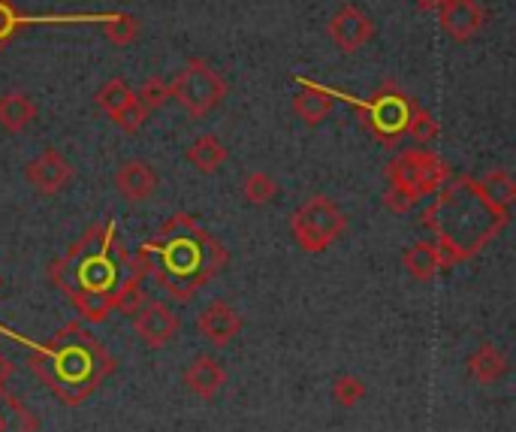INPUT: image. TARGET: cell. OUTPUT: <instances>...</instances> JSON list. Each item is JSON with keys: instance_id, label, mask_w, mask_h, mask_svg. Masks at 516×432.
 Returning a JSON list of instances; mask_svg holds the SVG:
<instances>
[{"instance_id": "obj_30", "label": "cell", "mask_w": 516, "mask_h": 432, "mask_svg": "<svg viewBox=\"0 0 516 432\" xmlns=\"http://www.w3.org/2000/svg\"><path fill=\"white\" fill-rule=\"evenodd\" d=\"M13 372H16V366L10 363V357H4V354H0V387H7V384H10Z\"/></svg>"}, {"instance_id": "obj_2", "label": "cell", "mask_w": 516, "mask_h": 432, "mask_svg": "<svg viewBox=\"0 0 516 432\" xmlns=\"http://www.w3.org/2000/svg\"><path fill=\"white\" fill-rule=\"evenodd\" d=\"M151 275L172 303L188 306L230 263V251L194 215L176 212L139 251Z\"/></svg>"}, {"instance_id": "obj_26", "label": "cell", "mask_w": 516, "mask_h": 432, "mask_svg": "<svg viewBox=\"0 0 516 432\" xmlns=\"http://www.w3.org/2000/svg\"><path fill=\"white\" fill-rule=\"evenodd\" d=\"M136 100H139V103H142V109L151 115V112L163 109V106L172 100V82H166V79H160V76H148V79L139 85Z\"/></svg>"}, {"instance_id": "obj_9", "label": "cell", "mask_w": 516, "mask_h": 432, "mask_svg": "<svg viewBox=\"0 0 516 432\" xmlns=\"http://www.w3.org/2000/svg\"><path fill=\"white\" fill-rule=\"evenodd\" d=\"M115 13H43L25 16L13 0H0V49L10 46L31 25H106Z\"/></svg>"}, {"instance_id": "obj_11", "label": "cell", "mask_w": 516, "mask_h": 432, "mask_svg": "<svg viewBox=\"0 0 516 432\" xmlns=\"http://www.w3.org/2000/svg\"><path fill=\"white\" fill-rule=\"evenodd\" d=\"M97 106L130 136L139 133L148 121V112L142 109V103L136 100V91L124 79H109L97 91Z\"/></svg>"}, {"instance_id": "obj_6", "label": "cell", "mask_w": 516, "mask_h": 432, "mask_svg": "<svg viewBox=\"0 0 516 432\" xmlns=\"http://www.w3.org/2000/svg\"><path fill=\"white\" fill-rule=\"evenodd\" d=\"M344 233H348V215L326 194L308 197L290 218V236L305 254H323Z\"/></svg>"}, {"instance_id": "obj_24", "label": "cell", "mask_w": 516, "mask_h": 432, "mask_svg": "<svg viewBox=\"0 0 516 432\" xmlns=\"http://www.w3.org/2000/svg\"><path fill=\"white\" fill-rule=\"evenodd\" d=\"M477 182H480L483 194H486L498 209H507V212H510V206L516 203V182H513V176H510L507 170H489V173L480 176Z\"/></svg>"}, {"instance_id": "obj_19", "label": "cell", "mask_w": 516, "mask_h": 432, "mask_svg": "<svg viewBox=\"0 0 516 432\" xmlns=\"http://www.w3.org/2000/svg\"><path fill=\"white\" fill-rule=\"evenodd\" d=\"M296 85H299V91H296V97H293V112H296V118L305 121L308 127H317V124L332 112L335 100L323 91L320 82H314V79H308V76H299V73H296Z\"/></svg>"}, {"instance_id": "obj_23", "label": "cell", "mask_w": 516, "mask_h": 432, "mask_svg": "<svg viewBox=\"0 0 516 432\" xmlns=\"http://www.w3.org/2000/svg\"><path fill=\"white\" fill-rule=\"evenodd\" d=\"M37 426V417L7 387H0V432H37Z\"/></svg>"}, {"instance_id": "obj_21", "label": "cell", "mask_w": 516, "mask_h": 432, "mask_svg": "<svg viewBox=\"0 0 516 432\" xmlns=\"http://www.w3.org/2000/svg\"><path fill=\"white\" fill-rule=\"evenodd\" d=\"M37 103L25 91H7L0 94V127L7 133H22L37 121Z\"/></svg>"}, {"instance_id": "obj_5", "label": "cell", "mask_w": 516, "mask_h": 432, "mask_svg": "<svg viewBox=\"0 0 516 432\" xmlns=\"http://www.w3.org/2000/svg\"><path fill=\"white\" fill-rule=\"evenodd\" d=\"M323 91L332 100H344V103H351L354 109H360L366 130H372V136H378L384 146H399V142L405 139L408 118L414 112V100L402 88H396L393 82H384L372 94V100H360L354 94H344V91L329 88V85H323Z\"/></svg>"}, {"instance_id": "obj_17", "label": "cell", "mask_w": 516, "mask_h": 432, "mask_svg": "<svg viewBox=\"0 0 516 432\" xmlns=\"http://www.w3.org/2000/svg\"><path fill=\"white\" fill-rule=\"evenodd\" d=\"M160 185L157 170L148 161H124L115 173V191L124 203H145Z\"/></svg>"}, {"instance_id": "obj_4", "label": "cell", "mask_w": 516, "mask_h": 432, "mask_svg": "<svg viewBox=\"0 0 516 432\" xmlns=\"http://www.w3.org/2000/svg\"><path fill=\"white\" fill-rule=\"evenodd\" d=\"M435 194V203L423 212V224L453 263L477 257L510 224V212L498 209L471 176H450Z\"/></svg>"}, {"instance_id": "obj_7", "label": "cell", "mask_w": 516, "mask_h": 432, "mask_svg": "<svg viewBox=\"0 0 516 432\" xmlns=\"http://www.w3.org/2000/svg\"><path fill=\"white\" fill-rule=\"evenodd\" d=\"M450 176L453 173H450L447 161L438 152L423 149V146L399 152L396 161H390V167H387L390 191L402 194L414 206L420 203V197H429L438 188H444Z\"/></svg>"}, {"instance_id": "obj_22", "label": "cell", "mask_w": 516, "mask_h": 432, "mask_svg": "<svg viewBox=\"0 0 516 432\" xmlns=\"http://www.w3.org/2000/svg\"><path fill=\"white\" fill-rule=\"evenodd\" d=\"M188 164H191L194 170L206 173V176L218 173V170L227 164V146L221 142V136H215V133L197 136V139L191 142V146H188Z\"/></svg>"}, {"instance_id": "obj_1", "label": "cell", "mask_w": 516, "mask_h": 432, "mask_svg": "<svg viewBox=\"0 0 516 432\" xmlns=\"http://www.w3.org/2000/svg\"><path fill=\"white\" fill-rule=\"evenodd\" d=\"M136 257L118 239L115 218L88 227L64 257L49 266V278L73 303L82 324H103L115 306L124 281L136 272Z\"/></svg>"}, {"instance_id": "obj_14", "label": "cell", "mask_w": 516, "mask_h": 432, "mask_svg": "<svg viewBox=\"0 0 516 432\" xmlns=\"http://www.w3.org/2000/svg\"><path fill=\"white\" fill-rule=\"evenodd\" d=\"M197 333H200L212 348H227V345L236 342L239 333H242V315H239L227 300H212V303L197 315Z\"/></svg>"}, {"instance_id": "obj_8", "label": "cell", "mask_w": 516, "mask_h": 432, "mask_svg": "<svg viewBox=\"0 0 516 432\" xmlns=\"http://www.w3.org/2000/svg\"><path fill=\"white\" fill-rule=\"evenodd\" d=\"M227 91H230L227 79L203 58H191L185 70L172 79V100H179V106L191 118H206L212 109L224 103Z\"/></svg>"}, {"instance_id": "obj_32", "label": "cell", "mask_w": 516, "mask_h": 432, "mask_svg": "<svg viewBox=\"0 0 516 432\" xmlns=\"http://www.w3.org/2000/svg\"><path fill=\"white\" fill-rule=\"evenodd\" d=\"M0 287H4V275H0Z\"/></svg>"}, {"instance_id": "obj_31", "label": "cell", "mask_w": 516, "mask_h": 432, "mask_svg": "<svg viewBox=\"0 0 516 432\" xmlns=\"http://www.w3.org/2000/svg\"><path fill=\"white\" fill-rule=\"evenodd\" d=\"M414 4H417L420 10L432 13V10H441V4H444V0H414Z\"/></svg>"}, {"instance_id": "obj_18", "label": "cell", "mask_w": 516, "mask_h": 432, "mask_svg": "<svg viewBox=\"0 0 516 432\" xmlns=\"http://www.w3.org/2000/svg\"><path fill=\"white\" fill-rule=\"evenodd\" d=\"M402 266L408 269V275L414 281H432L441 269H450L456 263H453V257L435 239H420V242H414V245L405 248Z\"/></svg>"}, {"instance_id": "obj_3", "label": "cell", "mask_w": 516, "mask_h": 432, "mask_svg": "<svg viewBox=\"0 0 516 432\" xmlns=\"http://www.w3.org/2000/svg\"><path fill=\"white\" fill-rule=\"evenodd\" d=\"M0 336H10L16 345L28 351L31 372H37V378L64 405L88 402L94 390L118 369L115 357L82 321H70L46 342H34L25 333H16L4 324H0Z\"/></svg>"}, {"instance_id": "obj_15", "label": "cell", "mask_w": 516, "mask_h": 432, "mask_svg": "<svg viewBox=\"0 0 516 432\" xmlns=\"http://www.w3.org/2000/svg\"><path fill=\"white\" fill-rule=\"evenodd\" d=\"M438 13H441L444 34L456 43L474 40L486 25V10L477 4V0H444Z\"/></svg>"}, {"instance_id": "obj_10", "label": "cell", "mask_w": 516, "mask_h": 432, "mask_svg": "<svg viewBox=\"0 0 516 432\" xmlns=\"http://www.w3.org/2000/svg\"><path fill=\"white\" fill-rule=\"evenodd\" d=\"M133 330L139 336V342L151 351H163L166 345H172V339L182 330V318L176 315L169 303L163 300H148L133 312Z\"/></svg>"}, {"instance_id": "obj_12", "label": "cell", "mask_w": 516, "mask_h": 432, "mask_svg": "<svg viewBox=\"0 0 516 432\" xmlns=\"http://www.w3.org/2000/svg\"><path fill=\"white\" fill-rule=\"evenodd\" d=\"M326 34H329V40H332L344 55H351V52H360L366 43H372V37H375V22H372L357 4H344V7H338V13L329 19Z\"/></svg>"}, {"instance_id": "obj_25", "label": "cell", "mask_w": 516, "mask_h": 432, "mask_svg": "<svg viewBox=\"0 0 516 432\" xmlns=\"http://www.w3.org/2000/svg\"><path fill=\"white\" fill-rule=\"evenodd\" d=\"M242 197H245V203H251V206H266V203H272V200L278 197V182H275L269 173L254 170V173H248V176L242 179Z\"/></svg>"}, {"instance_id": "obj_20", "label": "cell", "mask_w": 516, "mask_h": 432, "mask_svg": "<svg viewBox=\"0 0 516 432\" xmlns=\"http://www.w3.org/2000/svg\"><path fill=\"white\" fill-rule=\"evenodd\" d=\"M507 354L492 345V342H480L468 357H465V375L477 384H495L507 375Z\"/></svg>"}, {"instance_id": "obj_28", "label": "cell", "mask_w": 516, "mask_h": 432, "mask_svg": "<svg viewBox=\"0 0 516 432\" xmlns=\"http://www.w3.org/2000/svg\"><path fill=\"white\" fill-rule=\"evenodd\" d=\"M332 399L341 408H354L366 399V381L357 375H338L332 381Z\"/></svg>"}, {"instance_id": "obj_27", "label": "cell", "mask_w": 516, "mask_h": 432, "mask_svg": "<svg viewBox=\"0 0 516 432\" xmlns=\"http://www.w3.org/2000/svg\"><path fill=\"white\" fill-rule=\"evenodd\" d=\"M103 34H106V40H109L112 46H130V43H136V37H139V19L118 10V13L103 25Z\"/></svg>"}, {"instance_id": "obj_29", "label": "cell", "mask_w": 516, "mask_h": 432, "mask_svg": "<svg viewBox=\"0 0 516 432\" xmlns=\"http://www.w3.org/2000/svg\"><path fill=\"white\" fill-rule=\"evenodd\" d=\"M438 133H441V127H438L435 115H432L429 109H423V106H417V103H414V112H411V118H408V130H405V136H411L414 142H420V146H426V142H432Z\"/></svg>"}, {"instance_id": "obj_16", "label": "cell", "mask_w": 516, "mask_h": 432, "mask_svg": "<svg viewBox=\"0 0 516 432\" xmlns=\"http://www.w3.org/2000/svg\"><path fill=\"white\" fill-rule=\"evenodd\" d=\"M182 384L203 402H212L224 387H227V369L215 354H197L185 372H182Z\"/></svg>"}, {"instance_id": "obj_13", "label": "cell", "mask_w": 516, "mask_h": 432, "mask_svg": "<svg viewBox=\"0 0 516 432\" xmlns=\"http://www.w3.org/2000/svg\"><path fill=\"white\" fill-rule=\"evenodd\" d=\"M25 179H28V185H31L40 197H55V194H61V191L73 182V164L67 161L64 152L46 149L40 158H34V161L25 167Z\"/></svg>"}]
</instances>
